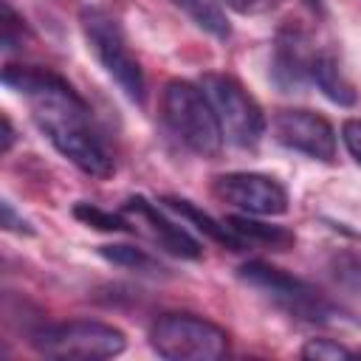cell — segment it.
<instances>
[{"label":"cell","mask_w":361,"mask_h":361,"mask_svg":"<svg viewBox=\"0 0 361 361\" xmlns=\"http://www.w3.org/2000/svg\"><path fill=\"white\" fill-rule=\"evenodd\" d=\"M200 87L214 107L223 138L240 149H254L265 135V113L257 99L228 73H203Z\"/></svg>","instance_id":"7"},{"label":"cell","mask_w":361,"mask_h":361,"mask_svg":"<svg viewBox=\"0 0 361 361\" xmlns=\"http://www.w3.org/2000/svg\"><path fill=\"white\" fill-rule=\"evenodd\" d=\"M212 192L217 200L240 209L243 214L276 217L288 212V189L262 172H226L212 180Z\"/></svg>","instance_id":"8"},{"label":"cell","mask_w":361,"mask_h":361,"mask_svg":"<svg viewBox=\"0 0 361 361\" xmlns=\"http://www.w3.org/2000/svg\"><path fill=\"white\" fill-rule=\"evenodd\" d=\"M79 23H82V34H85L87 48L96 56V62L104 68V73L118 85V90L133 104H144L147 79H144V71H141L135 54L127 45L121 23L99 6H82Z\"/></svg>","instance_id":"4"},{"label":"cell","mask_w":361,"mask_h":361,"mask_svg":"<svg viewBox=\"0 0 361 361\" xmlns=\"http://www.w3.org/2000/svg\"><path fill=\"white\" fill-rule=\"evenodd\" d=\"M226 223L248 243V248H251V245H265V248H271V251H285V248H290V245L296 243V234L288 231L285 226L259 223V220H254L251 214H231V217H226Z\"/></svg>","instance_id":"14"},{"label":"cell","mask_w":361,"mask_h":361,"mask_svg":"<svg viewBox=\"0 0 361 361\" xmlns=\"http://www.w3.org/2000/svg\"><path fill=\"white\" fill-rule=\"evenodd\" d=\"M240 282H245L251 290L265 296L274 307L288 313L290 319L307 322V324H355V319L330 302L316 285H310L302 276H293L265 259H248L237 268Z\"/></svg>","instance_id":"2"},{"label":"cell","mask_w":361,"mask_h":361,"mask_svg":"<svg viewBox=\"0 0 361 361\" xmlns=\"http://www.w3.org/2000/svg\"><path fill=\"white\" fill-rule=\"evenodd\" d=\"M305 8H310L313 14H324V0H302Z\"/></svg>","instance_id":"25"},{"label":"cell","mask_w":361,"mask_h":361,"mask_svg":"<svg viewBox=\"0 0 361 361\" xmlns=\"http://www.w3.org/2000/svg\"><path fill=\"white\" fill-rule=\"evenodd\" d=\"M223 3H226L228 8H234L237 14L254 17V14H268V11H274L279 0H223Z\"/></svg>","instance_id":"23"},{"label":"cell","mask_w":361,"mask_h":361,"mask_svg":"<svg viewBox=\"0 0 361 361\" xmlns=\"http://www.w3.org/2000/svg\"><path fill=\"white\" fill-rule=\"evenodd\" d=\"M0 124H3V144H0V149L8 152V149L14 147V138H17V135H14V127H11V118H8V116H3Z\"/></svg>","instance_id":"24"},{"label":"cell","mask_w":361,"mask_h":361,"mask_svg":"<svg viewBox=\"0 0 361 361\" xmlns=\"http://www.w3.org/2000/svg\"><path fill=\"white\" fill-rule=\"evenodd\" d=\"M73 217L82 220V223L90 226V228H99V231H135L127 214H121V212H107V209H102V206H96V203H85V200L73 206Z\"/></svg>","instance_id":"18"},{"label":"cell","mask_w":361,"mask_h":361,"mask_svg":"<svg viewBox=\"0 0 361 361\" xmlns=\"http://www.w3.org/2000/svg\"><path fill=\"white\" fill-rule=\"evenodd\" d=\"M31 347L45 358H76V361H102L121 355L127 336L104 322L76 319L37 327L31 333Z\"/></svg>","instance_id":"5"},{"label":"cell","mask_w":361,"mask_h":361,"mask_svg":"<svg viewBox=\"0 0 361 361\" xmlns=\"http://www.w3.org/2000/svg\"><path fill=\"white\" fill-rule=\"evenodd\" d=\"M316 51L310 48V37L288 23L276 31L274 37V51H271V82L282 93H299L310 82V68H313Z\"/></svg>","instance_id":"11"},{"label":"cell","mask_w":361,"mask_h":361,"mask_svg":"<svg viewBox=\"0 0 361 361\" xmlns=\"http://www.w3.org/2000/svg\"><path fill=\"white\" fill-rule=\"evenodd\" d=\"M341 141H344L350 158L361 166V118H347L341 124Z\"/></svg>","instance_id":"21"},{"label":"cell","mask_w":361,"mask_h":361,"mask_svg":"<svg viewBox=\"0 0 361 361\" xmlns=\"http://www.w3.org/2000/svg\"><path fill=\"white\" fill-rule=\"evenodd\" d=\"M118 212L130 217V223H133L135 231L147 234L155 245H161V248L169 251V254L183 257V259H197V257L203 254L200 243H197L183 226H178L175 220H169V217H166L155 203H149L147 197H141V195L127 197Z\"/></svg>","instance_id":"10"},{"label":"cell","mask_w":361,"mask_h":361,"mask_svg":"<svg viewBox=\"0 0 361 361\" xmlns=\"http://www.w3.org/2000/svg\"><path fill=\"white\" fill-rule=\"evenodd\" d=\"M161 203H164L169 212L180 214L183 220L195 223V228H197L203 237H209L212 243H217V245H223V248H228V251H245V248H248V243H245L228 223L214 220L209 212H203V209L195 206L192 200L178 197V195H166V197H161Z\"/></svg>","instance_id":"12"},{"label":"cell","mask_w":361,"mask_h":361,"mask_svg":"<svg viewBox=\"0 0 361 361\" xmlns=\"http://www.w3.org/2000/svg\"><path fill=\"white\" fill-rule=\"evenodd\" d=\"M161 116L172 135L200 158H217L223 152V130L200 85L186 79H169L161 96Z\"/></svg>","instance_id":"3"},{"label":"cell","mask_w":361,"mask_h":361,"mask_svg":"<svg viewBox=\"0 0 361 361\" xmlns=\"http://www.w3.org/2000/svg\"><path fill=\"white\" fill-rule=\"evenodd\" d=\"M330 279L347 290L350 296L361 299V248H338L327 257Z\"/></svg>","instance_id":"17"},{"label":"cell","mask_w":361,"mask_h":361,"mask_svg":"<svg viewBox=\"0 0 361 361\" xmlns=\"http://www.w3.org/2000/svg\"><path fill=\"white\" fill-rule=\"evenodd\" d=\"M0 217H3L0 223H3V228H6V231H17V234H34L31 223L14 212L11 200H3V203H0Z\"/></svg>","instance_id":"22"},{"label":"cell","mask_w":361,"mask_h":361,"mask_svg":"<svg viewBox=\"0 0 361 361\" xmlns=\"http://www.w3.org/2000/svg\"><path fill=\"white\" fill-rule=\"evenodd\" d=\"M310 82L338 107H353L355 104V87L347 79L338 56L333 51H316L313 68H310Z\"/></svg>","instance_id":"13"},{"label":"cell","mask_w":361,"mask_h":361,"mask_svg":"<svg viewBox=\"0 0 361 361\" xmlns=\"http://www.w3.org/2000/svg\"><path fill=\"white\" fill-rule=\"evenodd\" d=\"M99 257H104L107 262L118 265V268H127V271H135L141 276H166V265L158 262L149 251L144 248H135V245H127V243H110V245H99Z\"/></svg>","instance_id":"15"},{"label":"cell","mask_w":361,"mask_h":361,"mask_svg":"<svg viewBox=\"0 0 361 361\" xmlns=\"http://www.w3.org/2000/svg\"><path fill=\"white\" fill-rule=\"evenodd\" d=\"M355 350L333 341V338H307L302 347V358L307 361H341V358H353Z\"/></svg>","instance_id":"20"},{"label":"cell","mask_w":361,"mask_h":361,"mask_svg":"<svg viewBox=\"0 0 361 361\" xmlns=\"http://www.w3.org/2000/svg\"><path fill=\"white\" fill-rule=\"evenodd\" d=\"M0 42H3V51H14L23 45V37H28V25L25 20L14 11V6L8 0H0Z\"/></svg>","instance_id":"19"},{"label":"cell","mask_w":361,"mask_h":361,"mask_svg":"<svg viewBox=\"0 0 361 361\" xmlns=\"http://www.w3.org/2000/svg\"><path fill=\"white\" fill-rule=\"evenodd\" d=\"M149 347L166 361H217L228 353V333L195 313H164L149 327Z\"/></svg>","instance_id":"6"},{"label":"cell","mask_w":361,"mask_h":361,"mask_svg":"<svg viewBox=\"0 0 361 361\" xmlns=\"http://www.w3.org/2000/svg\"><path fill=\"white\" fill-rule=\"evenodd\" d=\"M271 133L274 141L282 144L285 149L302 152L322 164L336 161V130L324 116L313 110H302V107L279 110L271 121Z\"/></svg>","instance_id":"9"},{"label":"cell","mask_w":361,"mask_h":361,"mask_svg":"<svg viewBox=\"0 0 361 361\" xmlns=\"http://www.w3.org/2000/svg\"><path fill=\"white\" fill-rule=\"evenodd\" d=\"M3 85L28 99L39 133L76 169L93 178H110L116 172L113 152L96 130L87 102L73 90L68 79L48 68L6 65Z\"/></svg>","instance_id":"1"},{"label":"cell","mask_w":361,"mask_h":361,"mask_svg":"<svg viewBox=\"0 0 361 361\" xmlns=\"http://www.w3.org/2000/svg\"><path fill=\"white\" fill-rule=\"evenodd\" d=\"M172 6H178L200 31L212 34L214 39L231 37V25L226 20V11L214 0H172Z\"/></svg>","instance_id":"16"}]
</instances>
